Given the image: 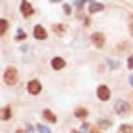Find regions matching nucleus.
<instances>
[{
	"label": "nucleus",
	"mask_w": 133,
	"mask_h": 133,
	"mask_svg": "<svg viewBox=\"0 0 133 133\" xmlns=\"http://www.w3.org/2000/svg\"><path fill=\"white\" fill-rule=\"evenodd\" d=\"M0 25H2V32H6V29H8V21L2 19V21H0Z\"/></svg>",
	"instance_id": "dca6fc26"
},
{
	"label": "nucleus",
	"mask_w": 133,
	"mask_h": 133,
	"mask_svg": "<svg viewBox=\"0 0 133 133\" xmlns=\"http://www.w3.org/2000/svg\"><path fill=\"white\" fill-rule=\"evenodd\" d=\"M129 82H131V86H133V76H131V78H129Z\"/></svg>",
	"instance_id": "4be33fe9"
},
{
	"label": "nucleus",
	"mask_w": 133,
	"mask_h": 133,
	"mask_svg": "<svg viewBox=\"0 0 133 133\" xmlns=\"http://www.w3.org/2000/svg\"><path fill=\"white\" fill-rule=\"evenodd\" d=\"M15 133H25V131H23V129H17V131H15Z\"/></svg>",
	"instance_id": "412c9836"
},
{
	"label": "nucleus",
	"mask_w": 133,
	"mask_h": 133,
	"mask_svg": "<svg viewBox=\"0 0 133 133\" xmlns=\"http://www.w3.org/2000/svg\"><path fill=\"white\" fill-rule=\"evenodd\" d=\"M38 131H40V133H51L48 128H44V125H38Z\"/></svg>",
	"instance_id": "f3484780"
},
{
	"label": "nucleus",
	"mask_w": 133,
	"mask_h": 133,
	"mask_svg": "<svg viewBox=\"0 0 133 133\" xmlns=\"http://www.w3.org/2000/svg\"><path fill=\"white\" fill-rule=\"evenodd\" d=\"M27 89H29V93H31V95H38L42 86H40L38 80H31V82H29V86H27Z\"/></svg>",
	"instance_id": "f03ea898"
},
{
	"label": "nucleus",
	"mask_w": 133,
	"mask_h": 133,
	"mask_svg": "<svg viewBox=\"0 0 133 133\" xmlns=\"http://www.w3.org/2000/svg\"><path fill=\"white\" fill-rule=\"evenodd\" d=\"M53 32L55 34H65V27L63 25H53Z\"/></svg>",
	"instance_id": "ddd939ff"
},
{
	"label": "nucleus",
	"mask_w": 133,
	"mask_h": 133,
	"mask_svg": "<svg viewBox=\"0 0 133 133\" xmlns=\"http://www.w3.org/2000/svg\"><path fill=\"white\" fill-rule=\"evenodd\" d=\"M74 114H76V116H78V118H82V120H84V118H86V116H88V110H86V108H78V110H76Z\"/></svg>",
	"instance_id": "f8f14e48"
},
{
	"label": "nucleus",
	"mask_w": 133,
	"mask_h": 133,
	"mask_svg": "<svg viewBox=\"0 0 133 133\" xmlns=\"http://www.w3.org/2000/svg\"><path fill=\"white\" fill-rule=\"evenodd\" d=\"M128 66H129V69H133V55L128 59Z\"/></svg>",
	"instance_id": "a211bd4d"
},
{
	"label": "nucleus",
	"mask_w": 133,
	"mask_h": 133,
	"mask_svg": "<svg viewBox=\"0 0 133 133\" xmlns=\"http://www.w3.org/2000/svg\"><path fill=\"white\" fill-rule=\"evenodd\" d=\"M46 31H44V27H40V25H36L34 27V38H38V40H46Z\"/></svg>",
	"instance_id": "423d86ee"
},
{
	"label": "nucleus",
	"mask_w": 133,
	"mask_h": 133,
	"mask_svg": "<svg viewBox=\"0 0 133 133\" xmlns=\"http://www.w3.org/2000/svg\"><path fill=\"white\" fill-rule=\"evenodd\" d=\"M51 2H61V0H51Z\"/></svg>",
	"instance_id": "5701e85b"
},
{
	"label": "nucleus",
	"mask_w": 133,
	"mask_h": 133,
	"mask_svg": "<svg viewBox=\"0 0 133 133\" xmlns=\"http://www.w3.org/2000/svg\"><path fill=\"white\" fill-rule=\"evenodd\" d=\"M42 116H44V118L48 120V122H51V124H53V122H57V118H55V114H53L51 110H44V112H42Z\"/></svg>",
	"instance_id": "1a4fd4ad"
},
{
	"label": "nucleus",
	"mask_w": 133,
	"mask_h": 133,
	"mask_svg": "<svg viewBox=\"0 0 133 133\" xmlns=\"http://www.w3.org/2000/svg\"><path fill=\"white\" fill-rule=\"evenodd\" d=\"M89 14H97V11H101V10H105L103 8V4H97V2H93V4H89Z\"/></svg>",
	"instance_id": "9d476101"
},
{
	"label": "nucleus",
	"mask_w": 133,
	"mask_h": 133,
	"mask_svg": "<svg viewBox=\"0 0 133 133\" xmlns=\"http://www.w3.org/2000/svg\"><path fill=\"white\" fill-rule=\"evenodd\" d=\"M114 110H116L118 114H122V116H125V114L129 112V107H128V103H125V101H118L116 105H114Z\"/></svg>",
	"instance_id": "7ed1b4c3"
},
{
	"label": "nucleus",
	"mask_w": 133,
	"mask_h": 133,
	"mask_svg": "<svg viewBox=\"0 0 133 133\" xmlns=\"http://www.w3.org/2000/svg\"><path fill=\"white\" fill-rule=\"evenodd\" d=\"M4 80H6V84H8V86H14V84L17 82V70L14 69V66L6 70V74H4Z\"/></svg>",
	"instance_id": "f257e3e1"
},
{
	"label": "nucleus",
	"mask_w": 133,
	"mask_h": 133,
	"mask_svg": "<svg viewBox=\"0 0 133 133\" xmlns=\"http://www.w3.org/2000/svg\"><path fill=\"white\" fill-rule=\"evenodd\" d=\"M97 97H99L101 101H107L108 97H110V89H108L107 86H99V88H97Z\"/></svg>",
	"instance_id": "20e7f679"
},
{
	"label": "nucleus",
	"mask_w": 133,
	"mask_h": 133,
	"mask_svg": "<svg viewBox=\"0 0 133 133\" xmlns=\"http://www.w3.org/2000/svg\"><path fill=\"white\" fill-rule=\"evenodd\" d=\"M91 42L97 48H103V46H105V36H103L101 32H95V34H91Z\"/></svg>",
	"instance_id": "39448f33"
},
{
	"label": "nucleus",
	"mask_w": 133,
	"mask_h": 133,
	"mask_svg": "<svg viewBox=\"0 0 133 133\" xmlns=\"http://www.w3.org/2000/svg\"><path fill=\"white\" fill-rule=\"evenodd\" d=\"M118 133H133V125H120Z\"/></svg>",
	"instance_id": "9b49d317"
},
{
	"label": "nucleus",
	"mask_w": 133,
	"mask_h": 133,
	"mask_svg": "<svg viewBox=\"0 0 133 133\" xmlns=\"http://www.w3.org/2000/svg\"><path fill=\"white\" fill-rule=\"evenodd\" d=\"M66 133H80V131H74V129H70V131H66Z\"/></svg>",
	"instance_id": "aec40b11"
},
{
	"label": "nucleus",
	"mask_w": 133,
	"mask_h": 133,
	"mask_svg": "<svg viewBox=\"0 0 133 133\" xmlns=\"http://www.w3.org/2000/svg\"><path fill=\"white\" fill-rule=\"evenodd\" d=\"M82 131H88V133H89L91 129H89V125H88V124H84V125H82Z\"/></svg>",
	"instance_id": "6ab92c4d"
},
{
	"label": "nucleus",
	"mask_w": 133,
	"mask_h": 133,
	"mask_svg": "<svg viewBox=\"0 0 133 133\" xmlns=\"http://www.w3.org/2000/svg\"><path fill=\"white\" fill-rule=\"evenodd\" d=\"M99 128H103V129H105V128H110V122H108V120H101V122H99Z\"/></svg>",
	"instance_id": "2eb2a0df"
},
{
	"label": "nucleus",
	"mask_w": 133,
	"mask_h": 133,
	"mask_svg": "<svg viewBox=\"0 0 133 133\" xmlns=\"http://www.w3.org/2000/svg\"><path fill=\"white\" fill-rule=\"evenodd\" d=\"M10 114H11V110H10L8 107H6L4 110H2V118H4V120H8V118H10Z\"/></svg>",
	"instance_id": "4468645a"
},
{
	"label": "nucleus",
	"mask_w": 133,
	"mask_h": 133,
	"mask_svg": "<svg viewBox=\"0 0 133 133\" xmlns=\"http://www.w3.org/2000/svg\"><path fill=\"white\" fill-rule=\"evenodd\" d=\"M21 14L25 15V17H29V15L32 14V6L29 4V2H25V0H23V2H21Z\"/></svg>",
	"instance_id": "0eeeda50"
},
{
	"label": "nucleus",
	"mask_w": 133,
	"mask_h": 133,
	"mask_svg": "<svg viewBox=\"0 0 133 133\" xmlns=\"http://www.w3.org/2000/svg\"><path fill=\"white\" fill-rule=\"evenodd\" d=\"M51 66H53L55 70H61L63 66H65V61H63L61 57H55V59H51Z\"/></svg>",
	"instance_id": "6e6552de"
}]
</instances>
